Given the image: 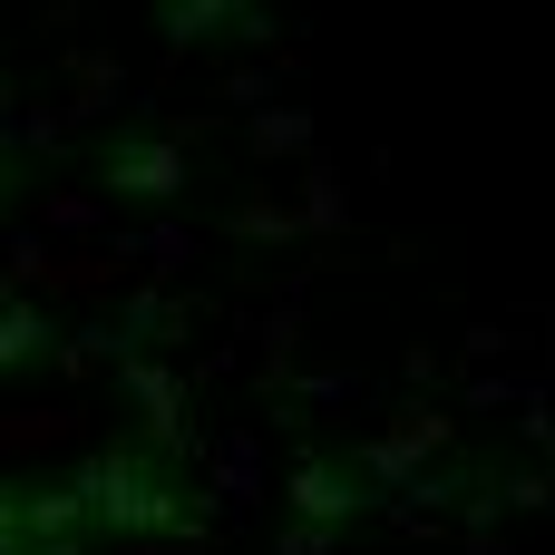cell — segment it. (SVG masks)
I'll return each instance as SVG.
<instances>
[{"label":"cell","mask_w":555,"mask_h":555,"mask_svg":"<svg viewBox=\"0 0 555 555\" xmlns=\"http://www.w3.org/2000/svg\"><path fill=\"white\" fill-rule=\"evenodd\" d=\"M29 341H39V312H10V322H0V361H10V351H29Z\"/></svg>","instance_id":"obj_1"}]
</instances>
